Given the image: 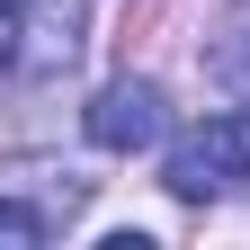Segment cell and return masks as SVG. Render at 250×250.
Masks as SVG:
<instances>
[{
	"mask_svg": "<svg viewBox=\"0 0 250 250\" xmlns=\"http://www.w3.org/2000/svg\"><path fill=\"white\" fill-rule=\"evenodd\" d=\"M18 9H27V0H0V18H18Z\"/></svg>",
	"mask_w": 250,
	"mask_h": 250,
	"instance_id": "277c9868",
	"label": "cell"
},
{
	"mask_svg": "<svg viewBox=\"0 0 250 250\" xmlns=\"http://www.w3.org/2000/svg\"><path fill=\"white\" fill-rule=\"evenodd\" d=\"M0 241H9V250H36V241H45V214L18 206V197H0Z\"/></svg>",
	"mask_w": 250,
	"mask_h": 250,
	"instance_id": "3957f363",
	"label": "cell"
},
{
	"mask_svg": "<svg viewBox=\"0 0 250 250\" xmlns=\"http://www.w3.org/2000/svg\"><path fill=\"white\" fill-rule=\"evenodd\" d=\"M232 179H250V116H206L197 134L170 152V170H161V188H170L179 206H206V197H224Z\"/></svg>",
	"mask_w": 250,
	"mask_h": 250,
	"instance_id": "6da1fadb",
	"label": "cell"
},
{
	"mask_svg": "<svg viewBox=\"0 0 250 250\" xmlns=\"http://www.w3.org/2000/svg\"><path fill=\"white\" fill-rule=\"evenodd\" d=\"M89 143H99V152L161 143V89H152V81H107L99 99H89Z\"/></svg>",
	"mask_w": 250,
	"mask_h": 250,
	"instance_id": "7a4b0ae2",
	"label": "cell"
}]
</instances>
